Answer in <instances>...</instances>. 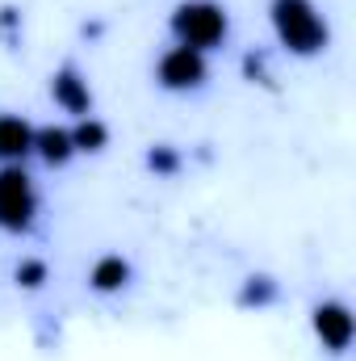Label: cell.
<instances>
[{
    "instance_id": "1",
    "label": "cell",
    "mask_w": 356,
    "mask_h": 361,
    "mask_svg": "<svg viewBox=\"0 0 356 361\" xmlns=\"http://www.w3.org/2000/svg\"><path fill=\"white\" fill-rule=\"evenodd\" d=\"M268 21H272L276 42L289 55L310 59V55L327 51V42H331V30H327L323 13L314 8V0H272L268 4Z\"/></svg>"
},
{
    "instance_id": "2",
    "label": "cell",
    "mask_w": 356,
    "mask_h": 361,
    "mask_svg": "<svg viewBox=\"0 0 356 361\" xmlns=\"http://www.w3.org/2000/svg\"><path fill=\"white\" fill-rule=\"evenodd\" d=\"M168 30L177 38V47H193V51H214L227 42L231 34V17L218 0H180L168 17Z\"/></svg>"
},
{
    "instance_id": "3",
    "label": "cell",
    "mask_w": 356,
    "mask_h": 361,
    "mask_svg": "<svg viewBox=\"0 0 356 361\" xmlns=\"http://www.w3.org/2000/svg\"><path fill=\"white\" fill-rule=\"evenodd\" d=\"M38 219V189L21 164H0V231L25 235Z\"/></svg>"
},
{
    "instance_id": "4",
    "label": "cell",
    "mask_w": 356,
    "mask_h": 361,
    "mask_svg": "<svg viewBox=\"0 0 356 361\" xmlns=\"http://www.w3.org/2000/svg\"><path fill=\"white\" fill-rule=\"evenodd\" d=\"M205 76H210V63H205V55L193 51V47H168V51L160 55V63H155V80L168 92L201 89Z\"/></svg>"
},
{
    "instance_id": "5",
    "label": "cell",
    "mask_w": 356,
    "mask_h": 361,
    "mask_svg": "<svg viewBox=\"0 0 356 361\" xmlns=\"http://www.w3.org/2000/svg\"><path fill=\"white\" fill-rule=\"evenodd\" d=\"M310 324H314V336L323 341L327 353H348L356 324H352V311H348L344 302H336V298L319 302V307L310 311Z\"/></svg>"
},
{
    "instance_id": "6",
    "label": "cell",
    "mask_w": 356,
    "mask_h": 361,
    "mask_svg": "<svg viewBox=\"0 0 356 361\" xmlns=\"http://www.w3.org/2000/svg\"><path fill=\"white\" fill-rule=\"evenodd\" d=\"M51 97H55V105H59L63 114H72V118H89V114H92L89 76H84L76 63L55 68V76H51Z\"/></svg>"
},
{
    "instance_id": "7",
    "label": "cell",
    "mask_w": 356,
    "mask_h": 361,
    "mask_svg": "<svg viewBox=\"0 0 356 361\" xmlns=\"http://www.w3.org/2000/svg\"><path fill=\"white\" fill-rule=\"evenodd\" d=\"M34 156V126L21 114H0V164H21Z\"/></svg>"
},
{
    "instance_id": "8",
    "label": "cell",
    "mask_w": 356,
    "mask_h": 361,
    "mask_svg": "<svg viewBox=\"0 0 356 361\" xmlns=\"http://www.w3.org/2000/svg\"><path fill=\"white\" fill-rule=\"evenodd\" d=\"M34 156L51 169H63L76 147H72V130L68 126H34Z\"/></svg>"
},
{
    "instance_id": "9",
    "label": "cell",
    "mask_w": 356,
    "mask_h": 361,
    "mask_svg": "<svg viewBox=\"0 0 356 361\" xmlns=\"http://www.w3.org/2000/svg\"><path fill=\"white\" fill-rule=\"evenodd\" d=\"M130 261L126 257H117V252H105L96 265L89 269V286L96 290V294H117L126 281H130Z\"/></svg>"
},
{
    "instance_id": "10",
    "label": "cell",
    "mask_w": 356,
    "mask_h": 361,
    "mask_svg": "<svg viewBox=\"0 0 356 361\" xmlns=\"http://www.w3.org/2000/svg\"><path fill=\"white\" fill-rule=\"evenodd\" d=\"M72 130V147L76 152H89V156H96V152H105L109 147V126L101 122V118H76V126H68Z\"/></svg>"
},
{
    "instance_id": "11",
    "label": "cell",
    "mask_w": 356,
    "mask_h": 361,
    "mask_svg": "<svg viewBox=\"0 0 356 361\" xmlns=\"http://www.w3.org/2000/svg\"><path fill=\"white\" fill-rule=\"evenodd\" d=\"M281 294V286L268 277V273H252L243 286H239V307H272Z\"/></svg>"
},
{
    "instance_id": "12",
    "label": "cell",
    "mask_w": 356,
    "mask_h": 361,
    "mask_svg": "<svg viewBox=\"0 0 356 361\" xmlns=\"http://www.w3.org/2000/svg\"><path fill=\"white\" fill-rule=\"evenodd\" d=\"M180 164H184V156H180V147H172V143H155V147L147 152V169H151L155 177H177Z\"/></svg>"
},
{
    "instance_id": "13",
    "label": "cell",
    "mask_w": 356,
    "mask_h": 361,
    "mask_svg": "<svg viewBox=\"0 0 356 361\" xmlns=\"http://www.w3.org/2000/svg\"><path fill=\"white\" fill-rule=\"evenodd\" d=\"M46 261H38V257H21L17 261V269H13V277H17V286H25V290H38L42 281H46Z\"/></svg>"
},
{
    "instance_id": "14",
    "label": "cell",
    "mask_w": 356,
    "mask_h": 361,
    "mask_svg": "<svg viewBox=\"0 0 356 361\" xmlns=\"http://www.w3.org/2000/svg\"><path fill=\"white\" fill-rule=\"evenodd\" d=\"M243 76H248L252 85H268V80H272V76H268V59L260 51H248V55H243Z\"/></svg>"
},
{
    "instance_id": "15",
    "label": "cell",
    "mask_w": 356,
    "mask_h": 361,
    "mask_svg": "<svg viewBox=\"0 0 356 361\" xmlns=\"http://www.w3.org/2000/svg\"><path fill=\"white\" fill-rule=\"evenodd\" d=\"M17 30H21V13L13 4H4L0 8V34H4V42H17Z\"/></svg>"
}]
</instances>
